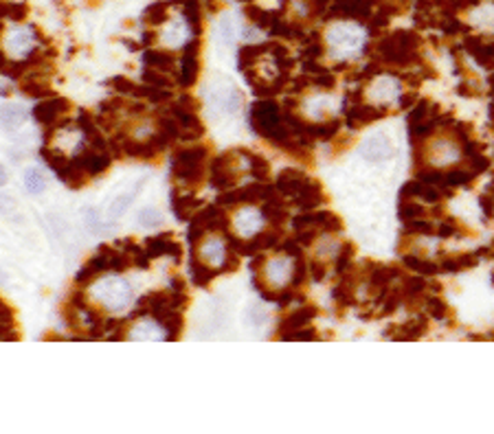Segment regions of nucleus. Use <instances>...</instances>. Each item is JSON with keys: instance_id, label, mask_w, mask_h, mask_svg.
<instances>
[{"instance_id": "39448f33", "label": "nucleus", "mask_w": 494, "mask_h": 434, "mask_svg": "<svg viewBox=\"0 0 494 434\" xmlns=\"http://www.w3.org/2000/svg\"><path fill=\"white\" fill-rule=\"evenodd\" d=\"M418 47L420 37L415 33L396 31L378 45V55L382 57V61H389L391 66H411V64H420Z\"/></svg>"}, {"instance_id": "2eb2a0df", "label": "nucleus", "mask_w": 494, "mask_h": 434, "mask_svg": "<svg viewBox=\"0 0 494 434\" xmlns=\"http://www.w3.org/2000/svg\"><path fill=\"white\" fill-rule=\"evenodd\" d=\"M312 178L306 176V171L304 169H284L282 173H279V178H277V191L279 193H284L288 195V198H297L299 193H301V189L310 182Z\"/></svg>"}, {"instance_id": "9b49d317", "label": "nucleus", "mask_w": 494, "mask_h": 434, "mask_svg": "<svg viewBox=\"0 0 494 434\" xmlns=\"http://www.w3.org/2000/svg\"><path fill=\"white\" fill-rule=\"evenodd\" d=\"M360 156L364 160H369V163H384V160H389L394 156V145L389 141V136L378 132L374 136H369L367 141H364L360 145Z\"/></svg>"}, {"instance_id": "7ed1b4c3", "label": "nucleus", "mask_w": 494, "mask_h": 434, "mask_svg": "<svg viewBox=\"0 0 494 434\" xmlns=\"http://www.w3.org/2000/svg\"><path fill=\"white\" fill-rule=\"evenodd\" d=\"M251 149H229L211 160V184L218 191H229L238 184L242 173H251Z\"/></svg>"}, {"instance_id": "aec40b11", "label": "nucleus", "mask_w": 494, "mask_h": 434, "mask_svg": "<svg viewBox=\"0 0 494 434\" xmlns=\"http://www.w3.org/2000/svg\"><path fill=\"white\" fill-rule=\"evenodd\" d=\"M479 254L477 252H464V254H446L440 262V270L446 272H459V270H470L479 264Z\"/></svg>"}, {"instance_id": "a878e982", "label": "nucleus", "mask_w": 494, "mask_h": 434, "mask_svg": "<svg viewBox=\"0 0 494 434\" xmlns=\"http://www.w3.org/2000/svg\"><path fill=\"white\" fill-rule=\"evenodd\" d=\"M141 184H143V180H139L134 189H130L127 193H121L119 198H115V200H113V204H108V217H110V220H119V217L125 213V209L130 206V204H132V200L139 195Z\"/></svg>"}, {"instance_id": "a18cd8bd", "label": "nucleus", "mask_w": 494, "mask_h": 434, "mask_svg": "<svg viewBox=\"0 0 494 434\" xmlns=\"http://www.w3.org/2000/svg\"><path fill=\"white\" fill-rule=\"evenodd\" d=\"M13 206H16V202H13L11 195L0 193V213H9V211H13Z\"/></svg>"}, {"instance_id": "473e14b6", "label": "nucleus", "mask_w": 494, "mask_h": 434, "mask_svg": "<svg viewBox=\"0 0 494 434\" xmlns=\"http://www.w3.org/2000/svg\"><path fill=\"white\" fill-rule=\"evenodd\" d=\"M426 312H428V316L435 318V320H446L448 314H450V310H448V305H446V300H444L442 296L426 298Z\"/></svg>"}, {"instance_id": "393cba45", "label": "nucleus", "mask_w": 494, "mask_h": 434, "mask_svg": "<svg viewBox=\"0 0 494 434\" xmlns=\"http://www.w3.org/2000/svg\"><path fill=\"white\" fill-rule=\"evenodd\" d=\"M145 61H147V69H154V71H161V73H171L176 66V59L174 55H169L165 51H149L145 53Z\"/></svg>"}, {"instance_id": "dca6fc26", "label": "nucleus", "mask_w": 494, "mask_h": 434, "mask_svg": "<svg viewBox=\"0 0 494 434\" xmlns=\"http://www.w3.org/2000/svg\"><path fill=\"white\" fill-rule=\"evenodd\" d=\"M314 316H316V310H314L312 305L294 310L290 316H286V318L282 320V324H279V334H277V338H279V340H286L292 332L308 327V324L314 320Z\"/></svg>"}, {"instance_id": "3c124183", "label": "nucleus", "mask_w": 494, "mask_h": 434, "mask_svg": "<svg viewBox=\"0 0 494 434\" xmlns=\"http://www.w3.org/2000/svg\"><path fill=\"white\" fill-rule=\"evenodd\" d=\"M490 127H494V103L490 105Z\"/></svg>"}, {"instance_id": "cd10ccee", "label": "nucleus", "mask_w": 494, "mask_h": 434, "mask_svg": "<svg viewBox=\"0 0 494 434\" xmlns=\"http://www.w3.org/2000/svg\"><path fill=\"white\" fill-rule=\"evenodd\" d=\"M25 187L31 195H40V193H45L47 187H49V180H47V173L38 169V167H31L27 169L25 173Z\"/></svg>"}, {"instance_id": "7c9ffc66", "label": "nucleus", "mask_w": 494, "mask_h": 434, "mask_svg": "<svg viewBox=\"0 0 494 434\" xmlns=\"http://www.w3.org/2000/svg\"><path fill=\"white\" fill-rule=\"evenodd\" d=\"M402 202H400V209H398V215H400V220L402 222H409V220H418V217H424L426 215V211H424V206L422 204H418V202H413V200H409V198H400Z\"/></svg>"}, {"instance_id": "58836bf2", "label": "nucleus", "mask_w": 494, "mask_h": 434, "mask_svg": "<svg viewBox=\"0 0 494 434\" xmlns=\"http://www.w3.org/2000/svg\"><path fill=\"white\" fill-rule=\"evenodd\" d=\"M459 233V224L457 220H453V217H448V220H444L437 228V235L442 237V240H446V237H453Z\"/></svg>"}, {"instance_id": "4be33fe9", "label": "nucleus", "mask_w": 494, "mask_h": 434, "mask_svg": "<svg viewBox=\"0 0 494 434\" xmlns=\"http://www.w3.org/2000/svg\"><path fill=\"white\" fill-rule=\"evenodd\" d=\"M321 202H326V195H323V189H321V184H318L316 180H310V182L301 189V193H299L297 198H294V204L301 206L304 211H312V209H316Z\"/></svg>"}, {"instance_id": "de8ad7c7", "label": "nucleus", "mask_w": 494, "mask_h": 434, "mask_svg": "<svg viewBox=\"0 0 494 434\" xmlns=\"http://www.w3.org/2000/svg\"><path fill=\"white\" fill-rule=\"evenodd\" d=\"M86 220H88V226L93 230H99V220H97V211H86Z\"/></svg>"}, {"instance_id": "603ef678", "label": "nucleus", "mask_w": 494, "mask_h": 434, "mask_svg": "<svg viewBox=\"0 0 494 434\" xmlns=\"http://www.w3.org/2000/svg\"><path fill=\"white\" fill-rule=\"evenodd\" d=\"M490 88H492V93H494V75L490 77Z\"/></svg>"}, {"instance_id": "f257e3e1", "label": "nucleus", "mask_w": 494, "mask_h": 434, "mask_svg": "<svg viewBox=\"0 0 494 434\" xmlns=\"http://www.w3.org/2000/svg\"><path fill=\"white\" fill-rule=\"evenodd\" d=\"M86 298H88V303H95L99 310L115 314L132 305L134 292H132V286L127 283L123 276L108 274V276H97L95 281H91Z\"/></svg>"}, {"instance_id": "0eeeda50", "label": "nucleus", "mask_w": 494, "mask_h": 434, "mask_svg": "<svg viewBox=\"0 0 494 434\" xmlns=\"http://www.w3.org/2000/svg\"><path fill=\"white\" fill-rule=\"evenodd\" d=\"M0 51L5 53L9 61H25L35 51V33L31 31V27L13 25L11 29L5 31L3 49Z\"/></svg>"}, {"instance_id": "20e7f679", "label": "nucleus", "mask_w": 494, "mask_h": 434, "mask_svg": "<svg viewBox=\"0 0 494 434\" xmlns=\"http://www.w3.org/2000/svg\"><path fill=\"white\" fill-rule=\"evenodd\" d=\"M207 163H209V147L205 145L185 147L178 149L174 158H171V173H174V178L185 189H193L205 178Z\"/></svg>"}, {"instance_id": "f03ea898", "label": "nucleus", "mask_w": 494, "mask_h": 434, "mask_svg": "<svg viewBox=\"0 0 494 434\" xmlns=\"http://www.w3.org/2000/svg\"><path fill=\"white\" fill-rule=\"evenodd\" d=\"M193 246V262H198L213 272H231L238 268L240 264V254H233L229 248V237H222L220 230H209L202 237H198L196 242H191Z\"/></svg>"}, {"instance_id": "c9c22d12", "label": "nucleus", "mask_w": 494, "mask_h": 434, "mask_svg": "<svg viewBox=\"0 0 494 434\" xmlns=\"http://www.w3.org/2000/svg\"><path fill=\"white\" fill-rule=\"evenodd\" d=\"M404 228L409 235H433L435 233V224L428 222V220H422V217H418V220H409L404 222Z\"/></svg>"}, {"instance_id": "c756f323", "label": "nucleus", "mask_w": 494, "mask_h": 434, "mask_svg": "<svg viewBox=\"0 0 494 434\" xmlns=\"http://www.w3.org/2000/svg\"><path fill=\"white\" fill-rule=\"evenodd\" d=\"M354 252H356V248H354V244H350V242L340 246V250H338L336 257H334L336 274H343V272L350 270V268L354 266Z\"/></svg>"}, {"instance_id": "5701e85b", "label": "nucleus", "mask_w": 494, "mask_h": 434, "mask_svg": "<svg viewBox=\"0 0 494 434\" xmlns=\"http://www.w3.org/2000/svg\"><path fill=\"white\" fill-rule=\"evenodd\" d=\"M398 329H400V332H398V334H391L389 338H394V340H420V338L428 332V320H426L424 316H418V318H413L411 322L400 324Z\"/></svg>"}, {"instance_id": "6e6552de", "label": "nucleus", "mask_w": 494, "mask_h": 434, "mask_svg": "<svg viewBox=\"0 0 494 434\" xmlns=\"http://www.w3.org/2000/svg\"><path fill=\"white\" fill-rule=\"evenodd\" d=\"M264 220H266L264 213H260L253 204H242V206L233 209V215L229 217V230L233 237L251 240L253 235L260 233Z\"/></svg>"}, {"instance_id": "f704fd0d", "label": "nucleus", "mask_w": 494, "mask_h": 434, "mask_svg": "<svg viewBox=\"0 0 494 434\" xmlns=\"http://www.w3.org/2000/svg\"><path fill=\"white\" fill-rule=\"evenodd\" d=\"M418 180L424 182V184H431V187H442L444 184V171L433 169V167L418 169Z\"/></svg>"}, {"instance_id": "a19ab883", "label": "nucleus", "mask_w": 494, "mask_h": 434, "mask_svg": "<svg viewBox=\"0 0 494 434\" xmlns=\"http://www.w3.org/2000/svg\"><path fill=\"white\" fill-rule=\"evenodd\" d=\"M479 204H481V211L486 213V217H494V193H483L479 198Z\"/></svg>"}, {"instance_id": "4c0bfd02", "label": "nucleus", "mask_w": 494, "mask_h": 434, "mask_svg": "<svg viewBox=\"0 0 494 434\" xmlns=\"http://www.w3.org/2000/svg\"><path fill=\"white\" fill-rule=\"evenodd\" d=\"M139 220H141V224H145V226H156V224L163 222V215H161L159 211H154V209H143V211L139 213Z\"/></svg>"}, {"instance_id": "f8f14e48", "label": "nucleus", "mask_w": 494, "mask_h": 434, "mask_svg": "<svg viewBox=\"0 0 494 434\" xmlns=\"http://www.w3.org/2000/svg\"><path fill=\"white\" fill-rule=\"evenodd\" d=\"M211 105L216 107L218 112L235 115L242 107V95L231 83L216 86V88H213V93H211Z\"/></svg>"}, {"instance_id": "79ce46f5", "label": "nucleus", "mask_w": 494, "mask_h": 434, "mask_svg": "<svg viewBox=\"0 0 494 434\" xmlns=\"http://www.w3.org/2000/svg\"><path fill=\"white\" fill-rule=\"evenodd\" d=\"M316 338H318V334L312 327H304V329L292 332L286 340H316Z\"/></svg>"}, {"instance_id": "2f4dec72", "label": "nucleus", "mask_w": 494, "mask_h": 434, "mask_svg": "<svg viewBox=\"0 0 494 434\" xmlns=\"http://www.w3.org/2000/svg\"><path fill=\"white\" fill-rule=\"evenodd\" d=\"M248 160H251V176L257 178V180H268V173H270V165L264 156L260 154H248Z\"/></svg>"}, {"instance_id": "423d86ee", "label": "nucleus", "mask_w": 494, "mask_h": 434, "mask_svg": "<svg viewBox=\"0 0 494 434\" xmlns=\"http://www.w3.org/2000/svg\"><path fill=\"white\" fill-rule=\"evenodd\" d=\"M326 42L334 55L340 57V61H347L345 57H352L356 51H360V47H364V33L350 20H343V23H336L328 29Z\"/></svg>"}, {"instance_id": "a211bd4d", "label": "nucleus", "mask_w": 494, "mask_h": 434, "mask_svg": "<svg viewBox=\"0 0 494 434\" xmlns=\"http://www.w3.org/2000/svg\"><path fill=\"white\" fill-rule=\"evenodd\" d=\"M198 73H200V64H198V45H193V42H189V45L185 47L183 59H180V73H178V81H180V86H185V88H189L191 83H196Z\"/></svg>"}, {"instance_id": "6ab92c4d", "label": "nucleus", "mask_w": 494, "mask_h": 434, "mask_svg": "<svg viewBox=\"0 0 494 434\" xmlns=\"http://www.w3.org/2000/svg\"><path fill=\"white\" fill-rule=\"evenodd\" d=\"M171 202H174L176 217L183 222L191 220V217L198 213V204H200L196 195H193L191 191H185V187H178V191L171 193Z\"/></svg>"}, {"instance_id": "ea45409f", "label": "nucleus", "mask_w": 494, "mask_h": 434, "mask_svg": "<svg viewBox=\"0 0 494 434\" xmlns=\"http://www.w3.org/2000/svg\"><path fill=\"white\" fill-rule=\"evenodd\" d=\"M220 35H222V40L226 42V45L233 40V18L231 16H224L220 20Z\"/></svg>"}, {"instance_id": "37998d69", "label": "nucleus", "mask_w": 494, "mask_h": 434, "mask_svg": "<svg viewBox=\"0 0 494 434\" xmlns=\"http://www.w3.org/2000/svg\"><path fill=\"white\" fill-rule=\"evenodd\" d=\"M310 272H312V278H314V281H323V278H326V274H328L326 264H323V262H318V259H314V262H312Z\"/></svg>"}, {"instance_id": "f3484780", "label": "nucleus", "mask_w": 494, "mask_h": 434, "mask_svg": "<svg viewBox=\"0 0 494 434\" xmlns=\"http://www.w3.org/2000/svg\"><path fill=\"white\" fill-rule=\"evenodd\" d=\"M145 252L149 259H159V257H171V259H178L180 257V246L174 240V235H161V237H149L145 242Z\"/></svg>"}, {"instance_id": "412c9836", "label": "nucleus", "mask_w": 494, "mask_h": 434, "mask_svg": "<svg viewBox=\"0 0 494 434\" xmlns=\"http://www.w3.org/2000/svg\"><path fill=\"white\" fill-rule=\"evenodd\" d=\"M27 121V112L23 105L18 103H5L0 107V125H3L7 132H16L18 127H23Z\"/></svg>"}, {"instance_id": "5fc2aeb1", "label": "nucleus", "mask_w": 494, "mask_h": 434, "mask_svg": "<svg viewBox=\"0 0 494 434\" xmlns=\"http://www.w3.org/2000/svg\"><path fill=\"white\" fill-rule=\"evenodd\" d=\"M492 283H494V272H492Z\"/></svg>"}, {"instance_id": "49530a36", "label": "nucleus", "mask_w": 494, "mask_h": 434, "mask_svg": "<svg viewBox=\"0 0 494 434\" xmlns=\"http://www.w3.org/2000/svg\"><path fill=\"white\" fill-rule=\"evenodd\" d=\"M415 99H418V95L415 93H406V95H402L400 97V107H413V103H415Z\"/></svg>"}, {"instance_id": "c03bdc74", "label": "nucleus", "mask_w": 494, "mask_h": 434, "mask_svg": "<svg viewBox=\"0 0 494 434\" xmlns=\"http://www.w3.org/2000/svg\"><path fill=\"white\" fill-rule=\"evenodd\" d=\"M457 93L464 95V97H472V95H479V88H477L475 83H470V81H461L457 86Z\"/></svg>"}, {"instance_id": "8fccbe9b", "label": "nucleus", "mask_w": 494, "mask_h": 434, "mask_svg": "<svg viewBox=\"0 0 494 434\" xmlns=\"http://www.w3.org/2000/svg\"><path fill=\"white\" fill-rule=\"evenodd\" d=\"M7 182V171H5V167L0 165V187H3Z\"/></svg>"}, {"instance_id": "e433bc0d", "label": "nucleus", "mask_w": 494, "mask_h": 434, "mask_svg": "<svg viewBox=\"0 0 494 434\" xmlns=\"http://www.w3.org/2000/svg\"><path fill=\"white\" fill-rule=\"evenodd\" d=\"M468 163H470V171L475 173V176H477V173H483V171H488V169H490V158L483 154V151H481V154H472V156H468Z\"/></svg>"}, {"instance_id": "c85d7f7f", "label": "nucleus", "mask_w": 494, "mask_h": 434, "mask_svg": "<svg viewBox=\"0 0 494 434\" xmlns=\"http://www.w3.org/2000/svg\"><path fill=\"white\" fill-rule=\"evenodd\" d=\"M475 178V173L468 171V169H448L444 171V184L446 187H468Z\"/></svg>"}, {"instance_id": "09e8293b", "label": "nucleus", "mask_w": 494, "mask_h": 434, "mask_svg": "<svg viewBox=\"0 0 494 434\" xmlns=\"http://www.w3.org/2000/svg\"><path fill=\"white\" fill-rule=\"evenodd\" d=\"M251 316H253V322H255V324H260L262 320H266V314L262 312V307H257V305L251 307Z\"/></svg>"}, {"instance_id": "864d4df0", "label": "nucleus", "mask_w": 494, "mask_h": 434, "mask_svg": "<svg viewBox=\"0 0 494 434\" xmlns=\"http://www.w3.org/2000/svg\"><path fill=\"white\" fill-rule=\"evenodd\" d=\"M490 193H494V178H492V182H490Z\"/></svg>"}, {"instance_id": "bb28decb", "label": "nucleus", "mask_w": 494, "mask_h": 434, "mask_svg": "<svg viewBox=\"0 0 494 434\" xmlns=\"http://www.w3.org/2000/svg\"><path fill=\"white\" fill-rule=\"evenodd\" d=\"M402 262H404V266L409 268V270H413V272H418V274H424V276H433V274L440 272V266H437V264L428 262V259H424V257L411 254V252L404 254Z\"/></svg>"}, {"instance_id": "9d476101", "label": "nucleus", "mask_w": 494, "mask_h": 434, "mask_svg": "<svg viewBox=\"0 0 494 434\" xmlns=\"http://www.w3.org/2000/svg\"><path fill=\"white\" fill-rule=\"evenodd\" d=\"M69 112H71V103L67 99L51 97V99H45V101H40L35 105L33 117H35L38 123H42L45 127H53V125H59L64 119H67Z\"/></svg>"}, {"instance_id": "b1692460", "label": "nucleus", "mask_w": 494, "mask_h": 434, "mask_svg": "<svg viewBox=\"0 0 494 434\" xmlns=\"http://www.w3.org/2000/svg\"><path fill=\"white\" fill-rule=\"evenodd\" d=\"M428 290V283L424 276H406L404 278V288H402V296L409 303H420L424 300V292Z\"/></svg>"}, {"instance_id": "1a4fd4ad", "label": "nucleus", "mask_w": 494, "mask_h": 434, "mask_svg": "<svg viewBox=\"0 0 494 434\" xmlns=\"http://www.w3.org/2000/svg\"><path fill=\"white\" fill-rule=\"evenodd\" d=\"M123 338H127V340H154V342H159V340H176L174 334L167 329L165 322H161L159 318L149 316V314H145L143 320H137L134 324H130L127 332L123 334Z\"/></svg>"}, {"instance_id": "4468645a", "label": "nucleus", "mask_w": 494, "mask_h": 434, "mask_svg": "<svg viewBox=\"0 0 494 434\" xmlns=\"http://www.w3.org/2000/svg\"><path fill=\"white\" fill-rule=\"evenodd\" d=\"M189 31H193L191 25H189V20H187L185 16H174V18H171L169 23L165 25V29H163V33H161V40H163L165 47L178 49V47H183L185 42H187Z\"/></svg>"}, {"instance_id": "ddd939ff", "label": "nucleus", "mask_w": 494, "mask_h": 434, "mask_svg": "<svg viewBox=\"0 0 494 434\" xmlns=\"http://www.w3.org/2000/svg\"><path fill=\"white\" fill-rule=\"evenodd\" d=\"M386 115V110H380V107L376 105H369V103H354L352 107H347L345 112V121L352 129H360L364 125H369L374 121H380L382 117Z\"/></svg>"}, {"instance_id": "72a5a7b5", "label": "nucleus", "mask_w": 494, "mask_h": 434, "mask_svg": "<svg viewBox=\"0 0 494 434\" xmlns=\"http://www.w3.org/2000/svg\"><path fill=\"white\" fill-rule=\"evenodd\" d=\"M376 97L380 101H391L389 97H396L398 95V81L396 79H378L376 83Z\"/></svg>"}]
</instances>
